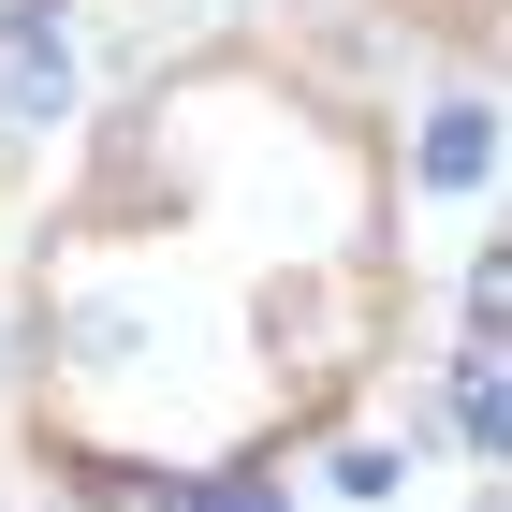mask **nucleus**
<instances>
[{"mask_svg":"<svg viewBox=\"0 0 512 512\" xmlns=\"http://www.w3.org/2000/svg\"><path fill=\"white\" fill-rule=\"evenodd\" d=\"M0 88H15V118H59L74 103V44H59V15H0Z\"/></svg>","mask_w":512,"mask_h":512,"instance_id":"obj_1","label":"nucleus"},{"mask_svg":"<svg viewBox=\"0 0 512 512\" xmlns=\"http://www.w3.org/2000/svg\"><path fill=\"white\" fill-rule=\"evenodd\" d=\"M483 161H498V118H483V103H439L425 118V191H469Z\"/></svg>","mask_w":512,"mask_h":512,"instance_id":"obj_2","label":"nucleus"},{"mask_svg":"<svg viewBox=\"0 0 512 512\" xmlns=\"http://www.w3.org/2000/svg\"><path fill=\"white\" fill-rule=\"evenodd\" d=\"M454 439H469V454H498V439H512V395H498V352H469V366H454Z\"/></svg>","mask_w":512,"mask_h":512,"instance_id":"obj_3","label":"nucleus"},{"mask_svg":"<svg viewBox=\"0 0 512 512\" xmlns=\"http://www.w3.org/2000/svg\"><path fill=\"white\" fill-rule=\"evenodd\" d=\"M176 512H293L264 469H205V483H176Z\"/></svg>","mask_w":512,"mask_h":512,"instance_id":"obj_4","label":"nucleus"}]
</instances>
